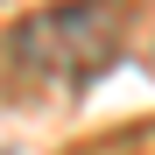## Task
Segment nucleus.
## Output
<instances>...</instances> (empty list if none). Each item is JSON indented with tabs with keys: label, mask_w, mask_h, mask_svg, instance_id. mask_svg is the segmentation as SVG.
<instances>
[{
	"label": "nucleus",
	"mask_w": 155,
	"mask_h": 155,
	"mask_svg": "<svg viewBox=\"0 0 155 155\" xmlns=\"http://www.w3.org/2000/svg\"><path fill=\"white\" fill-rule=\"evenodd\" d=\"M120 49V14L113 0H71V7H42L7 28L0 64L35 78V85H92Z\"/></svg>",
	"instance_id": "f257e3e1"
}]
</instances>
